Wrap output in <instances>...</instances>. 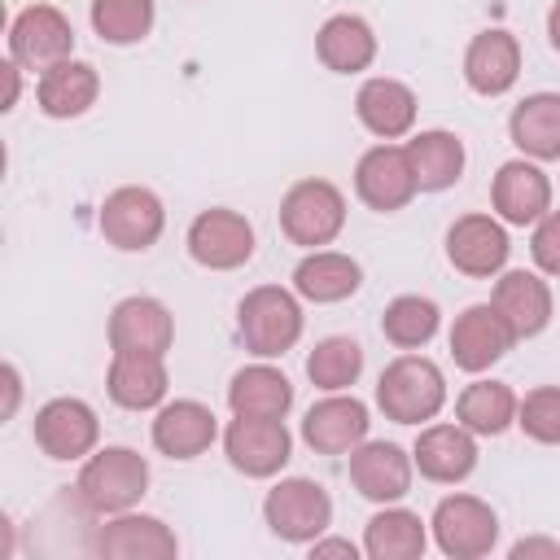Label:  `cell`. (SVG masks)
I'll use <instances>...</instances> for the list:
<instances>
[{
  "instance_id": "cell-1",
  "label": "cell",
  "mask_w": 560,
  "mask_h": 560,
  "mask_svg": "<svg viewBox=\"0 0 560 560\" xmlns=\"http://www.w3.org/2000/svg\"><path fill=\"white\" fill-rule=\"evenodd\" d=\"M74 490H79V503L96 516L131 512L149 490V464L131 446H101L83 459Z\"/></svg>"
},
{
  "instance_id": "cell-2",
  "label": "cell",
  "mask_w": 560,
  "mask_h": 560,
  "mask_svg": "<svg viewBox=\"0 0 560 560\" xmlns=\"http://www.w3.org/2000/svg\"><path fill=\"white\" fill-rule=\"evenodd\" d=\"M236 332L249 354L280 359L302 337V302L280 284H258L236 302Z\"/></svg>"
},
{
  "instance_id": "cell-3",
  "label": "cell",
  "mask_w": 560,
  "mask_h": 560,
  "mask_svg": "<svg viewBox=\"0 0 560 560\" xmlns=\"http://www.w3.org/2000/svg\"><path fill=\"white\" fill-rule=\"evenodd\" d=\"M446 402V376L424 354H398L376 381V407L394 424H424Z\"/></svg>"
},
{
  "instance_id": "cell-4",
  "label": "cell",
  "mask_w": 560,
  "mask_h": 560,
  "mask_svg": "<svg viewBox=\"0 0 560 560\" xmlns=\"http://www.w3.org/2000/svg\"><path fill=\"white\" fill-rule=\"evenodd\" d=\"M346 228V197L328 179H298L280 197V232L302 249H324Z\"/></svg>"
},
{
  "instance_id": "cell-5",
  "label": "cell",
  "mask_w": 560,
  "mask_h": 560,
  "mask_svg": "<svg viewBox=\"0 0 560 560\" xmlns=\"http://www.w3.org/2000/svg\"><path fill=\"white\" fill-rule=\"evenodd\" d=\"M262 521L284 542H315L332 525V499L315 477H284L267 490Z\"/></svg>"
},
{
  "instance_id": "cell-6",
  "label": "cell",
  "mask_w": 560,
  "mask_h": 560,
  "mask_svg": "<svg viewBox=\"0 0 560 560\" xmlns=\"http://www.w3.org/2000/svg\"><path fill=\"white\" fill-rule=\"evenodd\" d=\"M96 228L101 236L122 249V254H144L149 245H158L162 228H166V206L153 188L144 184H122L114 188L105 201H101V214H96Z\"/></svg>"
},
{
  "instance_id": "cell-7",
  "label": "cell",
  "mask_w": 560,
  "mask_h": 560,
  "mask_svg": "<svg viewBox=\"0 0 560 560\" xmlns=\"http://www.w3.org/2000/svg\"><path fill=\"white\" fill-rule=\"evenodd\" d=\"M433 542L451 560H481L499 542V516L477 494H446L433 508Z\"/></svg>"
},
{
  "instance_id": "cell-8",
  "label": "cell",
  "mask_w": 560,
  "mask_h": 560,
  "mask_svg": "<svg viewBox=\"0 0 560 560\" xmlns=\"http://www.w3.org/2000/svg\"><path fill=\"white\" fill-rule=\"evenodd\" d=\"M188 254L197 267L206 271H236L254 258V228L241 210H228V206H210L201 210L192 223H188V236H184Z\"/></svg>"
},
{
  "instance_id": "cell-9",
  "label": "cell",
  "mask_w": 560,
  "mask_h": 560,
  "mask_svg": "<svg viewBox=\"0 0 560 560\" xmlns=\"http://www.w3.org/2000/svg\"><path fill=\"white\" fill-rule=\"evenodd\" d=\"M223 455L245 477H276L293 455V438L276 416H232L223 429Z\"/></svg>"
},
{
  "instance_id": "cell-10",
  "label": "cell",
  "mask_w": 560,
  "mask_h": 560,
  "mask_svg": "<svg viewBox=\"0 0 560 560\" xmlns=\"http://www.w3.org/2000/svg\"><path fill=\"white\" fill-rule=\"evenodd\" d=\"M74 52V26L57 4H26L9 22V57L26 70H48Z\"/></svg>"
},
{
  "instance_id": "cell-11",
  "label": "cell",
  "mask_w": 560,
  "mask_h": 560,
  "mask_svg": "<svg viewBox=\"0 0 560 560\" xmlns=\"http://www.w3.org/2000/svg\"><path fill=\"white\" fill-rule=\"evenodd\" d=\"M354 192L368 210L376 214H394L402 210L420 188H416V171H411V158H407V144H394V140H381L372 144L359 166H354Z\"/></svg>"
},
{
  "instance_id": "cell-12",
  "label": "cell",
  "mask_w": 560,
  "mask_h": 560,
  "mask_svg": "<svg viewBox=\"0 0 560 560\" xmlns=\"http://www.w3.org/2000/svg\"><path fill=\"white\" fill-rule=\"evenodd\" d=\"M101 438V420L92 411V402L83 398H48L35 411V446L48 459H88L96 451Z\"/></svg>"
},
{
  "instance_id": "cell-13",
  "label": "cell",
  "mask_w": 560,
  "mask_h": 560,
  "mask_svg": "<svg viewBox=\"0 0 560 560\" xmlns=\"http://www.w3.org/2000/svg\"><path fill=\"white\" fill-rule=\"evenodd\" d=\"M512 346H516V332H512V324L499 315L494 302H472V306L459 311L455 324H451V359H455V368H464V372H486V368H494Z\"/></svg>"
},
{
  "instance_id": "cell-14",
  "label": "cell",
  "mask_w": 560,
  "mask_h": 560,
  "mask_svg": "<svg viewBox=\"0 0 560 560\" xmlns=\"http://www.w3.org/2000/svg\"><path fill=\"white\" fill-rule=\"evenodd\" d=\"M508 254H512L508 228L494 214H459L446 228V258H451L455 271H464L472 280L499 276L503 262H508Z\"/></svg>"
},
{
  "instance_id": "cell-15",
  "label": "cell",
  "mask_w": 560,
  "mask_h": 560,
  "mask_svg": "<svg viewBox=\"0 0 560 560\" xmlns=\"http://www.w3.org/2000/svg\"><path fill=\"white\" fill-rule=\"evenodd\" d=\"M96 556H114V560H171L179 556V538L166 521L144 516V512H114L96 538H92Z\"/></svg>"
},
{
  "instance_id": "cell-16",
  "label": "cell",
  "mask_w": 560,
  "mask_h": 560,
  "mask_svg": "<svg viewBox=\"0 0 560 560\" xmlns=\"http://www.w3.org/2000/svg\"><path fill=\"white\" fill-rule=\"evenodd\" d=\"M490 206L512 228L538 223L551 210V179L542 175V166L534 158H512L499 166V175L490 184Z\"/></svg>"
},
{
  "instance_id": "cell-17",
  "label": "cell",
  "mask_w": 560,
  "mask_h": 560,
  "mask_svg": "<svg viewBox=\"0 0 560 560\" xmlns=\"http://www.w3.org/2000/svg\"><path fill=\"white\" fill-rule=\"evenodd\" d=\"M175 341V319L166 311V302L136 293L122 298L109 311V350H131V354H166Z\"/></svg>"
},
{
  "instance_id": "cell-18",
  "label": "cell",
  "mask_w": 560,
  "mask_h": 560,
  "mask_svg": "<svg viewBox=\"0 0 560 560\" xmlns=\"http://www.w3.org/2000/svg\"><path fill=\"white\" fill-rule=\"evenodd\" d=\"M411 472H416V459L398 442H368L363 438L350 451V481L372 503H398L411 490Z\"/></svg>"
},
{
  "instance_id": "cell-19",
  "label": "cell",
  "mask_w": 560,
  "mask_h": 560,
  "mask_svg": "<svg viewBox=\"0 0 560 560\" xmlns=\"http://www.w3.org/2000/svg\"><path fill=\"white\" fill-rule=\"evenodd\" d=\"M368 407L354 394H328L319 398L302 420V442L315 455H350L368 438Z\"/></svg>"
},
{
  "instance_id": "cell-20",
  "label": "cell",
  "mask_w": 560,
  "mask_h": 560,
  "mask_svg": "<svg viewBox=\"0 0 560 560\" xmlns=\"http://www.w3.org/2000/svg\"><path fill=\"white\" fill-rule=\"evenodd\" d=\"M214 438H219V420L197 398L162 402L158 416H153V446L166 459H197L214 446Z\"/></svg>"
},
{
  "instance_id": "cell-21",
  "label": "cell",
  "mask_w": 560,
  "mask_h": 560,
  "mask_svg": "<svg viewBox=\"0 0 560 560\" xmlns=\"http://www.w3.org/2000/svg\"><path fill=\"white\" fill-rule=\"evenodd\" d=\"M411 459L420 468V477L438 481V486H455L477 468V433H468L459 420L455 424H424Z\"/></svg>"
},
{
  "instance_id": "cell-22",
  "label": "cell",
  "mask_w": 560,
  "mask_h": 560,
  "mask_svg": "<svg viewBox=\"0 0 560 560\" xmlns=\"http://www.w3.org/2000/svg\"><path fill=\"white\" fill-rule=\"evenodd\" d=\"M521 79V44L512 31L490 26L481 35H472L468 52H464V83L477 96H503L512 92V83Z\"/></svg>"
},
{
  "instance_id": "cell-23",
  "label": "cell",
  "mask_w": 560,
  "mask_h": 560,
  "mask_svg": "<svg viewBox=\"0 0 560 560\" xmlns=\"http://www.w3.org/2000/svg\"><path fill=\"white\" fill-rule=\"evenodd\" d=\"M171 376H166V354H131L118 350L105 372V394L122 411H153L166 402Z\"/></svg>"
},
{
  "instance_id": "cell-24",
  "label": "cell",
  "mask_w": 560,
  "mask_h": 560,
  "mask_svg": "<svg viewBox=\"0 0 560 560\" xmlns=\"http://www.w3.org/2000/svg\"><path fill=\"white\" fill-rule=\"evenodd\" d=\"M354 114L376 140H402L416 127V92L389 74L363 79V88L354 96Z\"/></svg>"
},
{
  "instance_id": "cell-25",
  "label": "cell",
  "mask_w": 560,
  "mask_h": 560,
  "mask_svg": "<svg viewBox=\"0 0 560 560\" xmlns=\"http://www.w3.org/2000/svg\"><path fill=\"white\" fill-rule=\"evenodd\" d=\"M101 96V74L92 61H57L48 70H39V83H35V101L48 118H79L96 105Z\"/></svg>"
},
{
  "instance_id": "cell-26",
  "label": "cell",
  "mask_w": 560,
  "mask_h": 560,
  "mask_svg": "<svg viewBox=\"0 0 560 560\" xmlns=\"http://www.w3.org/2000/svg\"><path fill=\"white\" fill-rule=\"evenodd\" d=\"M490 302L499 306V315L512 324L516 341L521 337H538L551 324V284L538 271H503L494 280Z\"/></svg>"
},
{
  "instance_id": "cell-27",
  "label": "cell",
  "mask_w": 560,
  "mask_h": 560,
  "mask_svg": "<svg viewBox=\"0 0 560 560\" xmlns=\"http://www.w3.org/2000/svg\"><path fill=\"white\" fill-rule=\"evenodd\" d=\"M359 284H363V267L341 249H311L293 267V293L315 302V306L346 302L359 293Z\"/></svg>"
},
{
  "instance_id": "cell-28",
  "label": "cell",
  "mask_w": 560,
  "mask_h": 560,
  "mask_svg": "<svg viewBox=\"0 0 560 560\" xmlns=\"http://www.w3.org/2000/svg\"><path fill=\"white\" fill-rule=\"evenodd\" d=\"M315 57L332 74H359L376 61V31L359 13H332L315 31Z\"/></svg>"
},
{
  "instance_id": "cell-29",
  "label": "cell",
  "mask_w": 560,
  "mask_h": 560,
  "mask_svg": "<svg viewBox=\"0 0 560 560\" xmlns=\"http://www.w3.org/2000/svg\"><path fill=\"white\" fill-rule=\"evenodd\" d=\"M512 144L534 162L560 158V92H534L525 96L508 118Z\"/></svg>"
},
{
  "instance_id": "cell-30",
  "label": "cell",
  "mask_w": 560,
  "mask_h": 560,
  "mask_svg": "<svg viewBox=\"0 0 560 560\" xmlns=\"http://www.w3.org/2000/svg\"><path fill=\"white\" fill-rule=\"evenodd\" d=\"M407 158H411L420 192H446L464 175V140L455 131H446V127L416 131L407 140Z\"/></svg>"
},
{
  "instance_id": "cell-31",
  "label": "cell",
  "mask_w": 560,
  "mask_h": 560,
  "mask_svg": "<svg viewBox=\"0 0 560 560\" xmlns=\"http://www.w3.org/2000/svg\"><path fill=\"white\" fill-rule=\"evenodd\" d=\"M228 407L232 416H276L284 420L293 407V385L271 363H249L228 381Z\"/></svg>"
},
{
  "instance_id": "cell-32",
  "label": "cell",
  "mask_w": 560,
  "mask_h": 560,
  "mask_svg": "<svg viewBox=\"0 0 560 560\" xmlns=\"http://www.w3.org/2000/svg\"><path fill=\"white\" fill-rule=\"evenodd\" d=\"M424 547H429V534H424L420 512H411V508L381 503V512L363 529V551L372 560H420Z\"/></svg>"
},
{
  "instance_id": "cell-33",
  "label": "cell",
  "mask_w": 560,
  "mask_h": 560,
  "mask_svg": "<svg viewBox=\"0 0 560 560\" xmlns=\"http://www.w3.org/2000/svg\"><path fill=\"white\" fill-rule=\"evenodd\" d=\"M516 407H521V398L512 394V385H503V381H472L455 398V420L468 433H477V438H499V433H508L516 424Z\"/></svg>"
},
{
  "instance_id": "cell-34",
  "label": "cell",
  "mask_w": 560,
  "mask_h": 560,
  "mask_svg": "<svg viewBox=\"0 0 560 560\" xmlns=\"http://www.w3.org/2000/svg\"><path fill=\"white\" fill-rule=\"evenodd\" d=\"M438 324H442L438 302H433V298H420V293L394 298V302L385 306V315H381V332H385V341L398 346V350H420V346H429L433 332H438Z\"/></svg>"
},
{
  "instance_id": "cell-35",
  "label": "cell",
  "mask_w": 560,
  "mask_h": 560,
  "mask_svg": "<svg viewBox=\"0 0 560 560\" xmlns=\"http://www.w3.org/2000/svg\"><path fill=\"white\" fill-rule=\"evenodd\" d=\"M363 372V346L354 337H324L315 341V350L306 354V376L315 389L324 394H341L359 381Z\"/></svg>"
},
{
  "instance_id": "cell-36",
  "label": "cell",
  "mask_w": 560,
  "mask_h": 560,
  "mask_svg": "<svg viewBox=\"0 0 560 560\" xmlns=\"http://www.w3.org/2000/svg\"><path fill=\"white\" fill-rule=\"evenodd\" d=\"M92 31L105 44H140L153 31V0H92Z\"/></svg>"
},
{
  "instance_id": "cell-37",
  "label": "cell",
  "mask_w": 560,
  "mask_h": 560,
  "mask_svg": "<svg viewBox=\"0 0 560 560\" xmlns=\"http://www.w3.org/2000/svg\"><path fill=\"white\" fill-rule=\"evenodd\" d=\"M516 424L525 438H534L542 446H560V385L529 389L516 407Z\"/></svg>"
},
{
  "instance_id": "cell-38",
  "label": "cell",
  "mask_w": 560,
  "mask_h": 560,
  "mask_svg": "<svg viewBox=\"0 0 560 560\" xmlns=\"http://www.w3.org/2000/svg\"><path fill=\"white\" fill-rule=\"evenodd\" d=\"M529 254H534V262H538L542 276H560V210H547V214L534 223Z\"/></svg>"
},
{
  "instance_id": "cell-39",
  "label": "cell",
  "mask_w": 560,
  "mask_h": 560,
  "mask_svg": "<svg viewBox=\"0 0 560 560\" xmlns=\"http://www.w3.org/2000/svg\"><path fill=\"white\" fill-rule=\"evenodd\" d=\"M508 556H512V560H529V556H551V560H560V542H556V538H521V542H512Z\"/></svg>"
},
{
  "instance_id": "cell-40",
  "label": "cell",
  "mask_w": 560,
  "mask_h": 560,
  "mask_svg": "<svg viewBox=\"0 0 560 560\" xmlns=\"http://www.w3.org/2000/svg\"><path fill=\"white\" fill-rule=\"evenodd\" d=\"M311 556H315V560H319V556H346V560H354L359 547H354L350 538H324V534H319V538L311 542Z\"/></svg>"
},
{
  "instance_id": "cell-41",
  "label": "cell",
  "mask_w": 560,
  "mask_h": 560,
  "mask_svg": "<svg viewBox=\"0 0 560 560\" xmlns=\"http://www.w3.org/2000/svg\"><path fill=\"white\" fill-rule=\"evenodd\" d=\"M4 394H9L4 398V420H9L18 411V398H22V381H18V368L13 363H4Z\"/></svg>"
},
{
  "instance_id": "cell-42",
  "label": "cell",
  "mask_w": 560,
  "mask_h": 560,
  "mask_svg": "<svg viewBox=\"0 0 560 560\" xmlns=\"http://www.w3.org/2000/svg\"><path fill=\"white\" fill-rule=\"evenodd\" d=\"M547 39H551V48L560 52V0L547 9Z\"/></svg>"
}]
</instances>
